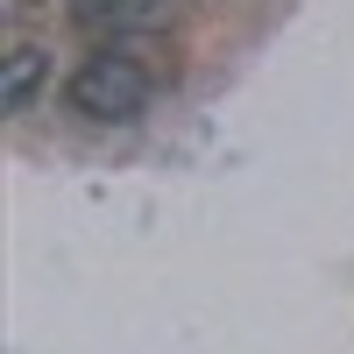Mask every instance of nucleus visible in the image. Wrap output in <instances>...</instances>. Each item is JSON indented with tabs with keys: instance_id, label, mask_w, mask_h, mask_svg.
I'll return each instance as SVG.
<instances>
[{
	"instance_id": "f257e3e1",
	"label": "nucleus",
	"mask_w": 354,
	"mask_h": 354,
	"mask_svg": "<svg viewBox=\"0 0 354 354\" xmlns=\"http://www.w3.org/2000/svg\"><path fill=\"white\" fill-rule=\"evenodd\" d=\"M149 100H156V78L128 50H93V57H78V71L64 78V106L78 121H93V128H128V121L149 113Z\"/></svg>"
},
{
	"instance_id": "f03ea898",
	"label": "nucleus",
	"mask_w": 354,
	"mask_h": 354,
	"mask_svg": "<svg viewBox=\"0 0 354 354\" xmlns=\"http://www.w3.org/2000/svg\"><path fill=\"white\" fill-rule=\"evenodd\" d=\"M43 78H50V50L43 43H15L8 57H0V106L8 113H28L43 93Z\"/></svg>"
},
{
	"instance_id": "7ed1b4c3",
	"label": "nucleus",
	"mask_w": 354,
	"mask_h": 354,
	"mask_svg": "<svg viewBox=\"0 0 354 354\" xmlns=\"http://www.w3.org/2000/svg\"><path fill=\"white\" fill-rule=\"evenodd\" d=\"M170 0H78V21H113V28H156Z\"/></svg>"
}]
</instances>
